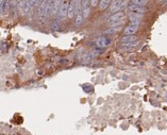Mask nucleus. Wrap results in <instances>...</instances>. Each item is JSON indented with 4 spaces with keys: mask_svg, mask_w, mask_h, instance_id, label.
<instances>
[{
    "mask_svg": "<svg viewBox=\"0 0 167 135\" xmlns=\"http://www.w3.org/2000/svg\"><path fill=\"white\" fill-rule=\"evenodd\" d=\"M123 20H125V13L123 11H119L110 15L106 22L110 25L111 28H113V27H120L123 24Z\"/></svg>",
    "mask_w": 167,
    "mask_h": 135,
    "instance_id": "nucleus-1",
    "label": "nucleus"
},
{
    "mask_svg": "<svg viewBox=\"0 0 167 135\" xmlns=\"http://www.w3.org/2000/svg\"><path fill=\"white\" fill-rule=\"evenodd\" d=\"M82 8V4H81V0H71L69 6H68V10H67V17L68 18H73L76 16L77 12L80 11Z\"/></svg>",
    "mask_w": 167,
    "mask_h": 135,
    "instance_id": "nucleus-2",
    "label": "nucleus"
},
{
    "mask_svg": "<svg viewBox=\"0 0 167 135\" xmlns=\"http://www.w3.org/2000/svg\"><path fill=\"white\" fill-rule=\"evenodd\" d=\"M70 3V0H63L61 3V6L59 9V12H58V17H59L60 20L64 19L65 17H67V10H68V6Z\"/></svg>",
    "mask_w": 167,
    "mask_h": 135,
    "instance_id": "nucleus-3",
    "label": "nucleus"
},
{
    "mask_svg": "<svg viewBox=\"0 0 167 135\" xmlns=\"http://www.w3.org/2000/svg\"><path fill=\"white\" fill-rule=\"evenodd\" d=\"M123 0H112L111 4H110V13L119 12L120 10L123 9Z\"/></svg>",
    "mask_w": 167,
    "mask_h": 135,
    "instance_id": "nucleus-4",
    "label": "nucleus"
},
{
    "mask_svg": "<svg viewBox=\"0 0 167 135\" xmlns=\"http://www.w3.org/2000/svg\"><path fill=\"white\" fill-rule=\"evenodd\" d=\"M10 0H0V16L4 17L9 14Z\"/></svg>",
    "mask_w": 167,
    "mask_h": 135,
    "instance_id": "nucleus-5",
    "label": "nucleus"
},
{
    "mask_svg": "<svg viewBox=\"0 0 167 135\" xmlns=\"http://www.w3.org/2000/svg\"><path fill=\"white\" fill-rule=\"evenodd\" d=\"M95 43H96V46L99 48V49H103V48L108 47L109 45H110L111 39L108 38L106 36H100L99 38H97Z\"/></svg>",
    "mask_w": 167,
    "mask_h": 135,
    "instance_id": "nucleus-6",
    "label": "nucleus"
},
{
    "mask_svg": "<svg viewBox=\"0 0 167 135\" xmlns=\"http://www.w3.org/2000/svg\"><path fill=\"white\" fill-rule=\"evenodd\" d=\"M19 9H20L23 14H27L31 11L32 6L30 4L29 0H19Z\"/></svg>",
    "mask_w": 167,
    "mask_h": 135,
    "instance_id": "nucleus-7",
    "label": "nucleus"
},
{
    "mask_svg": "<svg viewBox=\"0 0 167 135\" xmlns=\"http://www.w3.org/2000/svg\"><path fill=\"white\" fill-rule=\"evenodd\" d=\"M138 27H140V24H131L128 27H126V29H125V35H133L135 33L137 32L138 30Z\"/></svg>",
    "mask_w": 167,
    "mask_h": 135,
    "instance_id": "nucleus-8",
    "label": "nucleus"
},
{
    "mask_svg": "<svg viewBox=\"0 0 167 135\" xmlns=\"http://www.w3.org/2000/svg\"><path fill=\"white\" fill-rule=\"evenodd\" d=\"M129 10H130V12L132 13H140V14H144V13L147 12V9L145 6H136V4H130Z\"/></svg>",
    "mask_w": 167,
    "mask_h": 135,
    "instance_id": "nucleus-9",
    "label": "nucleus"
},
{
    "mask_svg": "<svg viewBox=\"0 0 167 135\" xmlns=\"http://www.w3.org/2000/svg\"><path fill=\"white\" fill-rule=\"evenodd\" d=\"M62 1H63V0H53L52 6H51V11H50V16H54V15L58 14Z\"/></svg>",
    "mask_w": 167,
    "mask_h": 135,
    "instance_id": "nucleus-10",
    "label": "nucleus"
},
{
    "mask_svg": "<svg viewBox=\"0 0 167 135\" xmlns=\"http://www.w3.org/2000/svg\"><path fill=\"white\" fill-rule=\"evenodd\" d=\"M142 19H143V14L132 13V12L130 14V22L131 24H141Z\"/></svg>",
    "mask_w": 167,
    "mask_h": 135,
    "instance_id": "nucleus-11",
    "label": "nucleus"
},
{
    "mask_svg": "<svg viewBox=\"0 0 167 135\" xmlns=\"http://www.w3.org/2000/svg\"><path fill=\"white\" fill-rule=\"evenodd\" d=\"M83 20H84V16H83V13H82V10H80L78 11L76 14V20H75V25L76 26H80V25L82 24Z\"/></svg>",
    "mask_w": 167,
    "mask_h": 135,
    "instance_id": "nucleus-12",
    "label": "nucleus"
},
{
    "mask_svg": "<svg viewBox=\"0 0 167 135\" xmlns=\"http://www.w3.org/2000/svg\"><path fill=\"white\" fill-rule=\"evenodd\" d=\"M111 2H112V0H100L99 4H98L99 10L100 11H104V10H106L109 6H110Z\"/></svg>",
    "mask_w": 167,
    "mask_h": 135,
    "instance_id": "nucleus-13",
    "label": "nucleus"
},
{
    "mask_svg": "<svg viewBox=\"0 0 167 135\" xmlns=\"http://www.w3.org/2000/svg\"><path fill=\"white\" fill-rule=\"evenodd\" d=\"M137 37L134 35H125L121 38V43H132V41H136Z\"/></svg>",
    "mask_w": 167,
    "mask_h": 135,
    "instance_id": "nucleus-14",
    "label": "nucleus"
},
{
    "mask_svg": "<svg viewBox=\"0 0 167 135\" xmlns=\"http://www.w3.org/2000/svg\"><path fill=\"white\" fill-rule=\"evenodd\" d=\"M138 45V41H132V43H123V48H126V49H132V48H134L136 47Z\"/></svg>",
    "mask_w": 167,
    "mask_h": 135,
    "instance_id": "nucleus-15",
    "label": "nucleus"
},
{
    "mask_svg": "<svg viewBox=\"0 0 167 135\" xmlns=\"http://www.w3.org/2000/svg\"><path fill=\"white\" fill-rule=\"evenodd\" d=\"M132 4H136V6H145L148 3V1L146 0H131Z\"/></svg>",
    "mask_w": 167,
    "mask_h": 135,
    "instance_id": "nucleus-16",
    "label": "nucleus"
},
{
    "mask_svg": "<svg viewBox=\"0 0 167 135\" xmlns=\"http://www.w3.org/2000/svg\"><path fill=\"white\" fill-rule=\"evenodd\" d=\"M82 13H83V16H84V19L85 18H87L89 13H91V8H89V6H85V8H83Z\"/></svg>",
    "mask_w": 167,
    "mask_h": 135,
    "instance_id": "nucleus-17",
    "label": "nucleus"
},
{
    "mask_svg": "<svg viewBox=\"0 0 167 135\" xmlns=\"http://www.w3.org/2000/svg\"><path fill=\"white\" fill-rule=\"evenodd\" d=\"M60 27H61V20H60V19H56V20H54V22H53V25H52L53 30H59Z\"/></svg>",
    "mask_w": 167,
    "mask_h": 135,
    "instance_id": "nucleus-18",
    "label": "nucleus"
},
{
    "mask_svg": "<svg viewBox=\"0 0 167 135\" xmlns=\"http://www.w3.org/2000/svg\"><path fill=\"white\" fill-rule=\"evenodd\" d=\"M100 0H89V4H91L92 8H96L98 4H99Z\"/></svg>",
    "mask_w": 167,
    "mask_h": 135,
    "instance_id": "nucleus-19",
    "label": "nucleus"
},
{
    "mask_svg": "<svg viewBox=\"0 0 167 135\" xmlns=\"http://www.w3.org/2000/svg\"><path fill=\"white\" fill-rule=\"evenodd\" d=\"M81 4H82V8L88 6V4H89V0H81Z\"/></svg>",
    "mask_w": 167,
    "mask_h": 135,
    "instance_id": "nucleus-20",
    "label": "nucleus"
},
{
    "mask_svg": "<svg viewBox=\"0 0 167 135\" xmlns=\"http://www.w3.org/2000/svg\"><path fill=\"white\" fill-rule=\"evenodd\" d=\"M29 1H30V4H31L32 8H34V6H36V0H29Z\"/></svg>",
    "mask_w": 167,
    "mask_h": 135,
    "instance_id": "nucleus-21",
    "label": "nucleus"
},
{
    "mask_svg": "<svg viewBox=\"0 0 167 135\" xmlns=\"http://www.w3.org/2000/svg\"><path fill=\"white\" fill-rule=\"evenodd\" d=\"M44 0H36V6H39L42 4V2H43Z\"/></svg>",
    "mask_w": 167,
    "mask_h": 135,
    "instance_id": "nucleus-22",
    "label": "nucleus"
},
{
    "mask_svg": "<svg viewBox=\"0 0 167 135\" xmlns=\"http://www.w3.org/2000/svg\"><path fill=\"white\" fill-rule=\"evenodd\" d=\"M164 2H165V4L167 6V0H164Z\"/></svg>",
    "mask_w": 167,
    "mask_h": 135,
    "instance_id": "nucleus-23",
    "label": "nucleus"
},
{
    "mask_svg": "<svg viewBox=\"0 0 167 135\" xmlns=\"http://www.w3.org/2000/svg\"><path fill=\"white\" fill-rule=\"evenodd\" d=\"M159 1H160V2H162V1H163V0H159Z\"/></svg>",
    "mask_w": 167,
    "mask_h": 135,
    "instance_id": "nucleus-24",
    "label": "nucleus"
},
{
    "mask_svg": "<svg viewBox=\"0 0 167 135\" xmlns=\"http://www.w3.org/2000/svg\"><path fill=\"white\" fill-rule=\"evenodd\" d=\"M146 1H149V0H146Z\"/></svg>",
    "mask_w": 167,
    "mask_h": 135,
    "instance_id": "nucleus-25",
    "label": "nucleus"
}]
</instances>
